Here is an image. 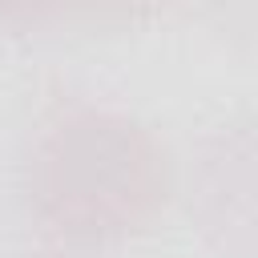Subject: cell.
Returning a JSON list of instances; mask_svg holds the SVG:
<instances>
[{"label":"cell","instance_id":"5","mask_svg":"<svg viewBox=\"0 0 258 258\" xmlns=\"http://www.w3.org/2000/svg\"><path fill=\"white\" fill-rule=\"evenodd\" d=\"M28 258H77V254H64V250H44V254H28Z\"/></svg>","mask_w":258,"mask_h":258},{"label":"cell","instance_id":"3","mask_svg":"<svg viewBox=\"0 0 258 258\" xmlns=\"http://www.w3.org/2000/svg\"><path fill=\"white\" fill-rule=\"evenodd\" d=\"M64 0H0V28H28L48 20Z\"/></svg>","mask_w":258,"mask_h":258},{"label":"cell","instance_id":"4","mask_svg":"<svg viewBox=\"0 0 258 258\" xmlns=\"http://www.w3.org/2000/svg\"><path fill=\"white\" fill-rule=\"evenodd\" d=\"M89 4H93V8H97V4H113V8H125V4H129V8H133V4H153V0H89Z\"/></svg>","mask_w":258,"mask_h":258},{"label":"cell","instance_id":"1","mask_svg":"<svg viewBox=\"0 0 258 258\" xmlns=\"http://www.w3.org/2000/svg\"><path fill=\"white\" fill-rule=\"evenodd\" d=\"M169 198V161L129 113L73 105L40 125L24 157V202L69 242H117L145 230Z\"/></svg>","mask_w":258,"mask_h":258},{"label":"cell","instance_id":"2","mask_svg":"<svg viewBox=\"0 0 258 258\" xmlns=\"http://www.w3.org/2000/svg\"><path fill=\"white\" fill-rule=\"evenodd\" d=\"M189 210L202 222V234L214 238L226 254L250 258L254 250V137L246 125L206 141Z\"/></svg>","mask_w":258,"mask_h":258}]
</instances>
